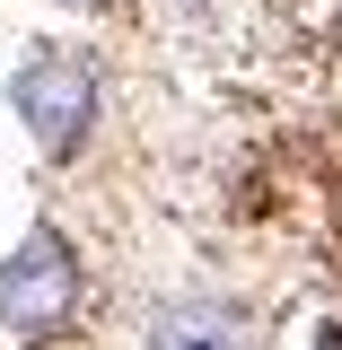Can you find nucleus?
<instances>
[{"instance_id":"obj_3","label":"nucleus","mask_w":342,"mask_h":350,"mask_svg":"<svg viewBox=\"0 0 342 350\" xmlns=\"http://www.w3.org/2000/svg\"><path fill=\"white\" fill-rule=\"evenodd\" d=\"M149 350H255V324L219 298H175L149 315Z\"/></svg>"},{"instance_id":"obj_2","label":"nucleus","mask_w":342,"mask_h":350,"mask_svg":"<svg viewBox=\"0 0 342 350\" xmlns=\"http://www.w3.org/2000/svg\"><path fill=\"white\" fill-rule=\"evenodd\" d=\"M9 96H18V114L36 123L44 149H71L88 131V114H97V79H88L80 53H36V62L9 79Z\"/></svg>"},{"instance_id":"obj_1","label":"nucleus","mask_w":342,"mask_h":350,"mask_svg":"<svg viewBox=\"0 0 342 350\" xmlns=\"http://www.w3.org/2000/svg\"><path fill=\"white\" fill-rule=\"evenodd\" d=\"M71 306H80V262H71V245L53 228H36L18 254L0 262V324L27 333V342H44V333L71 324Z\"/></svg>"}]
</instances>
